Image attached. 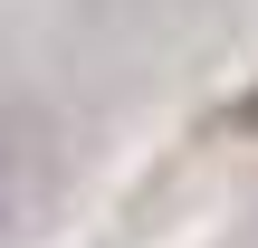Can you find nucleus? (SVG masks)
I'll return each mask as SVG.
<instances>
[{
  "mask_svg": "<svg viewBox=\"0 0 258 248\" xmlns=\"http://www.w3.org/2000/svg\"><path fill=\"white\" fill-rule=\"evenodd\" d=\"M38 191H48V115L0 105V239L38 210Z\"/></svg>",
  "mask_w": 258,
  "mask_h": 248,
  "instance_id": "f257e3e1",
  "label": "nucleus"
},
{
  "mask_svg": "<svg viewBox=\"0 0 258 248\" xmlns=\"http://www.w3.org/2000/svg\"><path fill=\"white\" fill-rule=\"evenodd\" d=\"M239 124H249V134H258V86H249V96H239Z\"/></svg>",
  "mask_w": 258,
  "mask_h": 248,
  "instance_id": "f03ea898",
  "label": "nucleus"
}]
</instances>
